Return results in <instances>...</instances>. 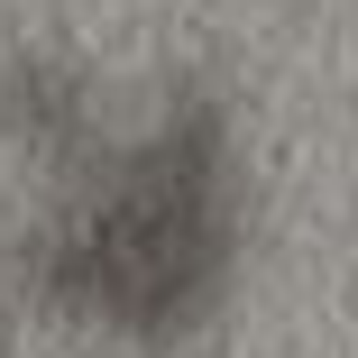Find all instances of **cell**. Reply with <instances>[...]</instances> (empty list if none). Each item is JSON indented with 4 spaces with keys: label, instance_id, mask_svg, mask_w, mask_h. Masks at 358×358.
I'll return each instance as SVG.
<instances>
[{
    "label": "cell",
    "instance_id": "6da1fadb",
    "mask_svg": "<svg viewBox=\"0 0 358 358\" xmlns=\"http://www.w3.org/2000/svg\"><path fill=\"white\" fill-rule=\"evenodd\" d=\"M239 239V120L211 83H175L92 175L55 184V211L19 239V285L46 322L166 358L230 313Z\"/></svg>",
    "mask_w": 358,
    "mask_h": 358
},
{
    "label": "cell",
    "instance_id": "7a4b0ae2",
    "mask_svg": "<svg viewBox=\"0 0 358 358\" xmlns=\"http://www.w3.org/2000/svg\"><path fill=\"white\" fill-rule=\"evenodd\" d=\"M0 138L46 175V184H74L120 148V120L101 110V83L74 46L55 37H19L0 55Z\"/></svg>",
    "mask_w": 358,
    "mask_h": 358
},
{
    "label": "cell",
    "instance_id": "3957f363",
    "mask_svg": "<svg viewBox=\"0 0 358 358\" xmlns=\"http://www.w3.org/2000/svg\"><path fill=\"white\" fill-rule=\"evenodd\" d=\"M0 358H10V303H0Z\"/></svg>",
    "mask_w": 358,
    "mask_h": 358
}]
</instances>
